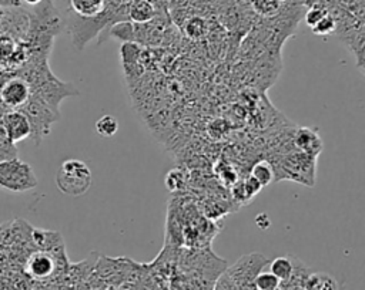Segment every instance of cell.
I'll list each match as a JSON object with an SVG mask.
<instances>
[{"label": "cell", "mask_w": 365, "mask_h": 290, "mask_svg": "<svg viewBox=\"0 0 365 290\" xmlns=\"http://www.w3.org/2000/svg\"><path fill=\"white\" fill-rule=\"evenodd\" d=\"M279 3H287V1H289V0H278Z\"/></svg>", "instance_id": "25"}, {"label": "cell", "mask_w": 365, "mask_h": 290, "mask_svg": "<svg viewBox=\"0 0 365 290\" xmlns=\"http://www.w3.org/2000/svg\"><path fill=\"white\" fill-rule=\"evenodd\" d=\"M274 168L267 161H258L251 168V176L264 188L268 186L274 181Z\"/></svg>", "instance_id": "13"}, {"label": "cell", "mask_w": 365, "mask_h": 290, "mask_svg": "<svg viewBox=\"0 0 365 290\" xmlns=\"http://www.w3.org/2000/svg\"><path fill=\"white\" fill-rule=\"evenodd\" d=\"M250 3L252 9L261 16H274L281 7L278 0H250Z\"/></svg>", "instance_id": "17"}, {"label": "cell", "mask_w": 365, "mask_h": 290, "mask_svg": "<svg viewBox=\"0 0 365 290\" xmlns=\"http://www.w3.org/2000/svg\"><path fill=\"white\" fill-rule=\"evenodd\" d=\"M242 185H244V189H245V192H247V195H248L250 199L254 198V195H257V193L259 192V189L262 188L252 176H248V178L242 182Z\"/></svg>", "instance_id": "23"}, {"label": "cell", "mask_w": 365, "mask_h": 290, "mask_svg": "<svg viewBox=\"0 0 365 290\" xmlns=\"http://www.w3.org/2000/svg\"><path fill=\"white\" fill-rule=\"evenodd\" d=\"M0 124H1L7 138L13 144L20 142V141H23V139H26L31 135L30 122H29L27 117L19 109H11V111L6 112L1 117Z\"/></svg>", "instance_id": "6"}, {"label": "cell", "mask_w": 365, "mask_h": 290, "mask_svg": "<svg viewBox=\"0 0 365 290\" xmlns=\"http://www.w3.org/2000/svg\"><path fill=\"white\" fill-rule=\"evenodd\" d=\"M56 270L54 259L46 252L33 253L27 262V272L31 277L44 280L48 279Z\"/></svg>", "instance_id": "7"}, {"label": "cell", "mask_w": 365, "mask_h": 290, "mask_svg": "<svg viewBox=\"0 0 365 290\" xmlns=\"http://www.w3.org/2000/svg\"><path fill=\"white\" fill-rule=\"evenodd\" d=\"M311 30L317 36H328L336 30V20L328 11V14H325L314 27H311Z\"/></svg>", "instance_id": "18"}, {"label": "cell", "mask_w": 365, "mask_h": 290, "mask_svg": "<svg viewBox=\"0 0 365 290\" xmlns=\"http://www.w3.org/2000/svg\"><path fill=\"white\" fill-rule=\"evenodd\" d=\"M294 262L288 256H279L275 257L269 263V272L279 280V283H288L292 273H294Z\"/></svg>", "instance_id": "11"}, {"label": "cell", "mask_w": 365, "mask_h": 290, "mask_svg": "<svg viewBox=\"0 0 365 290\" xmlns=\"http://www.w3.org/2000/svg\"><path fill=\"white\" fill-rule=\"evenodd\" d=\"M30 94L29 82L19 75L9 77L0 87V101L10 109H20L27 102Z\"/></svg>", "instance_id": "5"}, {"label": "cell", "mask_w": 365, "mask_h": 290, "mask_svg": "<svg viewBox=\"0 0 365 290\" xmlns=\"http://www.w3.org/2000/svg\"><path fill=\"white\" fill-rule=\"evenodd\" d=\"M279 280L271 272H259L254 277L255 290H278Z\"/></svg>", "instance_id": "14"}, {"label": "cell", "mask_w": 365, "mask_h": 290, "mask_svg": "<svg viewBox=\"0 0 365 290\" xmlns=\"http://www.w3.org/2000/svg\"><path fill=\"white\" fill-rule=\"evenodd\" d=\"M70 9L76 16L91 18L106 10V0H68Z\"/></svg>", "instance_id": "9"}, {"label": "cell", "mask_w": 365, "mask_h": 290, "mask_svg": "<svg viewBox=\"0 0 365 290\" xmlns=\"http://www.w3.org/2000/svg\"><path fill=\"white\" fill-rule=\"evenodd\" d=\"M96 131L103 136H113L118 131V121L111 115H103L96 122Z\"/></svg>", "instance_id": "15"}, {"label": "cell", "mask_w": 365, "mask_h": 290, "mask_svg": "<svg viewBox=\"0 0 365 290\" xmlns=\"http://www.w3.org/2000/svg\"><path fill=\"white\" fill-rule=\"evenodd\" d=\"M21 111L31 127V135L36 145L41 142V139L50 132V127L54 121L60 118V112L53 109L43 98L36 94H30L27 102L19 109Z\"/></svg>", "instance_id": "3"}, {"label": "cell", "mask_w": 365, "mask_h": 290, "mask_svg": "<svg viewBox=\"0 0 365 290\" xmlns=\"http://www.w3.org/2000/svg\"><path fill=\"white\" fill-rule=\"evenodd\" d=\"M16 156H17L16 144H13V142L7 138L4 129H3V127H1V124H0V161H1V159L16 158Z\"/></svg>", "instance_id": "19"}, {"label": "cell", "mask_w": 365, "mask_h": 290, "mask_svg": "<svg viewBox=\"0 0 365 290\" xmlns=\"http://www.w3.org/2000/svg\"><path fill=\"white\" fill-rule=\"evenodd\" d=\"M304 290H339V286L328 273H311L304 281Z\"/></svg>", "instance_id": "10"}, {"label": "cell", "mask_w": 365, "mask_h": 290, "mask_svg": "<svg viewBox=\"0 0 365 290\" xmlns=\"http://www.w3.org/2000/svg\"><path fill=\"white\" fill-rule=\"evenodd\" d=\"M30 55L26 41L17 40L6 33H0V65L7 70L20 68Z\"/></svg>", "instance_id": "4"}, {"label": "cell", "mask_w": 365, "mask_h": 290, "mask_svg": "<svg viewBox=\"0 0 365 290\" xmlns=\"http://www.w3.org/2000/svg\"><path fill=\"white\" fill-rule=\"evenodd\" d=\"M184 30H185V34L188 37H191V38H201L207 33V23L201 17H191L185 23Z\"/></svg>", "instance_id": "16"}, {"label": "cell", "mask_w": 365, "mask_h": 290, "mask_svg": "<svg viewBox=\"0 0 365 290\" xmlns=\"http://www.w3.org/2000/svg\"><path fill=\"white\" fill-rule=\"evenodd\" d=\"M38 181L33 168L16 158L0 161V188L10 192H27L37 186Z\"/></svg>", "instance_id": "2"}, {"label": "cell", "mask_w": 365, "mask_h": 290, "mask_svg": "<svg viewBox=\"0 0 365 290\" xmlns=\"http://www.w3.org/2000/svg\"><path fill=\"white\" fill-rule=\"evenodd\" d=\"M56 185L64 195L81 196L90 189L91 171L80 159H67L56 173Z\"/></svg>", "instance_id": "1"}, {"label": "cell", "mask_w": 365, "mask_h": 290, "mask_svg": "<svg viewBox=\"0 0 365 290\" xmlns=\"http://www.w3.org/2000/svg\"><path fill=\"white\" fill-rule=\"evenodd\" d=\"M181 183H182V176L178 175L177 171H170L167 178H165V185L168 188V190L174 192L177 189L181 188Z\"/></svg>", "instance_id": "22"}, {"label": "cell", "mask_w": 365, "mask_h": 290, "mask_svg": "<svg viewBox=\"0 0 365 290\" xmlns=\"http://www.w3.org/2000/svg\"><path fill=\"white\" fill-rule=\"evenodd\" d=\"M113 34L118 38H128L134 36V28L131 26V23H118L114 26L113 28Z\"/></svg>", "instance_id": "21"}, {"label": "cell", "mask_w": 365, "mask_h": 290, "mask_svg": "<svg viewBox=\"0 0 365 290\" xmlns=\"http://www.w3.org/2000/svg\"><path fill=\"white\" fill-rule=\"evenodd\" d=\"M329 9L325 7L324 4H319V3H315V4H311L308 11L305 13V21L309 27H314L325 14H328Z\"/></svg>", "instance_id": "20"}, {"label": "cell", "mask_w": 365, "mask_h": 290, "mask_svg": "<svg viewBox=\"0 0 365 290\" xmlns=\"http://www.w3.org/2000/svg\"><path fill=\"white\" fill-rule=\"evenodd\" d=\"M128 14H130V18L134 20L137 24H143V23H148L154 18L155 9L148 1H138L131 6Z\"/></svg>", "instance_id": "12"}, {"label": "cell", "mask_w": 365, "mask_h": 290, "mask_svg": "<svg viewBox=\"0 0 365 290\" xmlns=\"http://www.w3.org/2000/svg\"><path fill=\"white\" fill-rule=\"evenodd\" d=\"M294 142H295V146L302 152V154H307V155H311V156H317L321 149H322V141H321V136L318 135V132L312 128H299L295 134V138H294Z\"/></svg>", "instance_id": "8"}, {"label": "cell", "mask_w": 365, "mask_h": 290, "mask_svg": "<svg viewBox=\"0 0 365 290\" xmlns=\"http://www.w3.org/2000/svg\"><path fill=\"white\" fill-rule=\"evenodd\" d=\"M43 0H21V3H24V4H27V6H37V4H40Z\"/></svg>", "instance_id": "24"}]
</instances>
